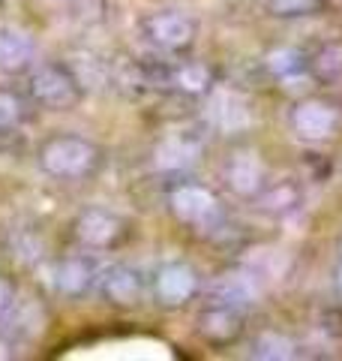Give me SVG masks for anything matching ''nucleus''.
<instances>
[{
  "label": "nucleus",
  "mask_w": 342,
  "mask_h": 361,
  "mask_svg": "<svg viewBox=\"0 0 342 361\" xmlns=\"http://www.w3.org/2000/svg\"><path fill=\"white\" fill-rule=\"evenodd\" d=\"M96 289H99L102 301H106L111 310H120V313L139 310L147 298V280L141 271L132 265H111L108 271H102Z\"/></svg>",
  "instance_id": "1a4fd4ad"
},
{
  "label": "nucleus",
  "mask_w": 342,
  "mask_h": 361,
  "mask_svg": "<svg viewBox=\"0 0 342 361\" xmlns=\"http://www.w3.org/2000/svg\"><path fill=\"white\" fill-rule=\"evenodd\" d=\"M196 331L208 346L213 349H228L234 343H241V337L246 334V307L225 298L208 295L204 307L198 310Z\"/></svg>",
  "instance_id": "0eeeda50"
},
{
  "label": "nucleus",
  "mask_w": 342,
  "mask_h": 361,
  "mask_svg": "<svg viewBox=\"0 0 342 361\" xmlns=\"http://www.w3.org/2000/svg\"><path fill=\"white\" fill-rule=\"evenodd\" d=\"M294 341L285 337L279 331H261L255 341H253V358H267V361H285V358H294Z\"/></svg>",
  "instance_id": "f3484780"
},
{
  "label": "nucleus",
  "mask_w": 342,
  "mask_h": 361,
  "mask_svg": "<svg viewBox=\"0 0 342 361\" xmlns=\"http://www.w3.org/2000/svg\"><path fill=\"white\" fill-rule=\"evenodd\" d=\"M33 106L27 90H15V87H0V123H13L21 127L33 118Z\"/></svg>",
  "instance_id": "dca6fc26"
},
{
  "label": "nucleus",
  "mask_w": 342,
  "mask_h": 361,
  "mask_svg": "<svg viewBox=\"0 0 342 361\" xmlns=\"http://www.w3.org/2000/svg\"><path fill=\"white\" fill-rule=\"evenodd\" d=\"M327 6V0H267V13L273 18H310Z\"/></svg>",
  "instance_id": "a211bd4d"
},
{
  "label": "nucleus",
  "mask_w": 342,
  "mask_h": 361,
  "mask_svg": "<svg viewBox=\"0 0 342 361\" xmlns=\"http://www.w3.org/2000/svg\"><path fill=\"white\" fill-rule=\"evenodd\" d=\"M25 90H27L30 103L45 111H72L84 99V82L63 61L33 63V70L27 73Z\"/></svg>",
  "instance_id": "7ed1b4c3"
},
{
  "label": "nucleus",
  "mask_w": 342,
  "mask_h": 361,
  "mask_svg": "<svg viewBox=\"0 0 342 361\" xmlns=\"http://www.w3.org/2000/svg\"><path fill=\"white\" fill-rule=\"evenodd\" d=\"M102 160L106 154L99 145L78 133H51L37 148L39 172L61 184H78V180L94 178L102 169Z\"/></svg>",
  "instance_id": "f257e3e1"
},
{
  "label": "nucleus",
  "mask_w": 342,
  "mask_h": 361,
  "mask_svg": "<svg viewBox=\"0 0 342 361\" xmlns=\"http://www.w3.org/2000/svg\"><path fill=\"white\" fill-rule=\"evenodd\" d=\"M25 148H27V135L21 133V127L0 123V157H15Z\"/></svg>",
  "instance_id": "412c9836"
},
{
  "label": "nucleus",
  "mask_w": 342,
  "mask_h": 361,
  "mask_svg": "<svg viewBox=\"0 0 342 361\" xmlns=\"http://www.w3.org/2000/svg\"><path fill=\"white\" fill-rule=\"evenodd\" d=\"M99 283V271H96V262L84 253H75V256H66L57 262V271H54V289L61 292L63 298H84L90 289Z\"/></svg>",
  "instance_id": "f8f14e48"
},
{
  "label": "nucleus",
  "mask_w": 342,
  "mask_h": 361,
  "mask_svg": "<svg viewBox=\"0 0 342 361\" xmlns=\"http://www.w3.org/2000/svg\"><path fill=\"white\" fill-rule=\"evenodd\" d=\"M336 289L342 295V241H339V268H336Z\"/></svg>",
  "instance_id": "5701e85b"
},
{
  "label": "nucleus",
  "mask_w": 342,
  "mask_h": 361,
  "mask_svg": "<svg viewBox=\"0 0 342 361\" xmlns=\"http://www.w3.org/2000/svg\"><path fill=\"white\" fill-rule=\"evenodd\" d=\"M21 310V295L18 283L9 274H0V325H9Z\"/></svg>",
  "instance_id": "aec40b11"
},
{
  "label": "nucleus",
  "mask_w": 342,
  "mask_h": 361,
  "mask_svg": "<svg viewBox=\"0 0 342 361\" xmlns=\"http://www.w3.org/2000/svg\"><path fill=\"white\" fill-rule=\"evenodd\" d=\"M33 61H37V45L30 33L13 21H0V75H27Z\"/></svg>",
  "instance_id": "9b49d317"
},
{
  "label": "nucleus",
  "mask_w": 342,
  "mask_h": 361,
  "mask_svg": "<svg viewBox=\"0 0 342 361\" xmlns=\"http://www.w3.org/2000/svg\"><path fill=\"white\" fill-rule=\"evenodd\" d=\"M151 292L159 307L180 310L201 295V274L189 262H184V259H171V262L156 268Z\"/></svg>",
  "instance_id": "6e6552de"
},
{
  "label": "nucleus",
  "mask_w": 342,
  "mask_h": 361,
  "mask_svg": "<svg viewBox=\"0 0 342 361\" xmlns=\"http://www.w3.org/2000/svg\"><path fill=\"white\" fill-rule=\"evenodd\" d=\"M267 66L277 75L289 78V75H298L306 73V51H294V49H282V51H273L267 58Z\"/></svg>",
  "instance_id": "6ab92c4d"
},
{
  "label": "nucleus",
  "mask_w": 342,
  "mask_h": 361,
  "mask_svg": "<svg viewBox=\"0 0 342 361\" xmlns=\"http://www.w3.org/2000/svg\"><path fill=\"white\" fill-rule=\"evenodd\" d=\"M132 223L120 211L106 205H90L75 214L72 220V238L87 253H108L129 241Z\"/></svg>",
  "instance_id": "39448f33"
},
{
  "label": "nucleus",
  "mask_w": 342,
  "mask_h": 361,
  "mask_svg": "<svg viewBox=\"0 0 342 361\" xmlns=\"http://www.w3.org/2000/svg\"><path fill=\"white\" fill-rule=\"evenodd\" d=\"M300 199H303L300 187L291 178H282V180H267V187L258 193L255 205L273 214V217H285V214L300 208Z\"/></svg>",
  "instance_id": "2eb2a0df"
},
{
  "label": "nucleus",
  "mask_w": 342,
  "mask_h": 361,
  "mask_svg": "<svg viewBox=\"0 0 342 361\" xmlns=\"http://www.w3.org/2000/svg\"><path fill=\"white\" fill-rule=\"evenodd\" d=\"M289 127L300 142L324 145L342 133V106L327 97H303L289 111Z\"/></svg>",
  "instance_id": "423d86ee"
},
{
  "label": "nucleus",
  "mask_w": 342,
  "mask_h": 361,
  "mask_svg": "<svg viewBox=\"0 0 342 361\" xmlns=\"http://www.w3.org/2000/svg\"><path fill=\"white\" fill-rule=\"evenodd\" d=\"M168 87H175L186 97H208L216 87V73L210 63L180 54L177 63H168Z\"/></svg>",
  "instance_id": "ddd939ff"
},
{
  "label": "nucleus",
  "mask_w": 342,
  "mask_h": 361,
  "mask_svg": "<svg viewBox=\"0 0 342 361\" xmlns=\"http://www.w3.org/2000/svg\"><path fill=\"white\" fill-rule=\"evenodd\" d=\"M222 178H225V187L232 190L237 199H246V202H255L258 193L267 187V166L265 160L258 157V151L253 148H243V151H234L228 157V163L222 169Z\"/></svg>",
  "instance_id": "9d476101"
},
{
  "label": "nucleus",
  "mask_w": 342,
  "mask_h": 361,
  "mask_svg": "<svg viewBox=\"0 0 342 361\" xmlns=\"http://www.w3.org/2000/svg\"><path fill=\"white\" fill-rule=\"evenodd\" d=\"M168 211L184 229L204 235V238L208 235H220L228 226L222 199L210 187L198 184V180H180L168 193Z\"/></svg>",
  "instance_id": "f03ea898"
},
{
  "label": "nucleus",
  "mask_w": 342,
  "mask_h": 361,
  "mask_svg": "<svg viewBox=\"0 0 342 361\" xmlns=\"http://www.w3.org/2000/svg\"><path fill=\"white\" fill-rule=\"evenodd\" d=\"M72 16L87 21V25H94V21H102L106 16L102 13H94V6H90V0H72Z\"/></svg>",
  "instance_id": "4be33fe9"
},
{
  "label": "nucleus",
  "mask_w": 342,
  "mask_h": 361,
  "mask_svg": "<svg viewBox=\"0 0 342 361\" xmlns=\"http://www.w3.org/2000/svg\"><path fill=\"white\" fill-rule=\"evenodd\" d=\"M139 30L151 49H156L159 54H171V58L189 54V49L198 39L196 16H189L186 9H177V6L153 9V13L141 16Z\"/></svg>",
  "instance_id": "20e7f679"
},
{
  "label": "nucleus",
  "mask_w": 342,
  "mask_h": 361,
  "mask_svg": "<svg viewBox=\"0 0 342 361\" xmlns=\"http://www.w3.org/2000/svg\"><path fill=\"white\" fill-rule=\"evenodd\" d=\"M306 75L318 85L342 82V42H322L315 51L306 54Z\"/></svg>",
  "instance_id": "4468645a"
}]
</instances>
